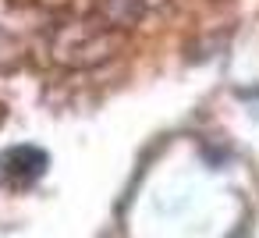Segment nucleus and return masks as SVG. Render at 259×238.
<instances>
[{"mask_svg": "<svg viewBox=\"0 0 259 238\" xmlns=\"http://www.w3.org/2000/svg\"><path fill=\"white\" fill-rule=\"evenodd\" d=\"M47 167H50L47 149H39L32 142L8 146V149H0V188L25 192V188H32L47 174Z\"/></svg>", "mask_w": 259, "mask_h": 238, "instance_id": "1", "label": "nucleus"}, {"mask_svg": "<svg viewBox=\"0 0 259 238\" xmlns=\"http://www.w3.org/2000/svg\"><path fill=\"white\" fill-rule=\"evenodd\" d=\"M4 117H8V114H4V103H0V125H4Z\"/></svg>", "mask_w": 259, "mask_h": 238, "instance_id": "2", "label": "nucleus"}]
</instances>
